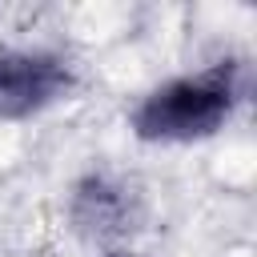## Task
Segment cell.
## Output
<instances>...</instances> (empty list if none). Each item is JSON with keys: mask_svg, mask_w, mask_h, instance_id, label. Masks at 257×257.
Instances as JSON below:
<instances>
[{"mask_svg": "<svg viewBox=\"0 0 257 257\" xmlns=\"http://www.w3.org/2000/svg\"><path fill=\"white\" fill-rule=\"evenodd\" d=\"M241 100V68L233 60L157 84L133 108V133L153 145H193L225 128Z\"/></svg>", "mask_w": 257, "mask_h": 257, "instance_id": "obj_1", "label": "cell"}, {"mask_svg": "<svg viewBox=\"0 0 257 257\" xmlns=\"http://www.w3.org/2000/svg\"><path fill=\"white\" fill-rule=\"evenodd\" d=\"M76 84L72 64L48 48H0V120H28Z\"/></svg>", "mask_w": 257, "mask_h": 257, "instance_id": "obj_2", "label": "cell"}, {"mask_svg": "<svg viewBox=\"0 0 257 257\" xmlns=\"http://www.w3.org/2000/svg\"><path fill=\"white\" fill-rule=\"evenodd\" d=\"M72 217L80 229L108 237V233H124L133 229V193L124 185H116L112 177H88L84 185H76V201H72Z\"/></svg>", "mask_w": 257, "mask_h": 257, "instance_id": "obj_3", "label": "cell"}, {"mask_svg": "<svg viewBox=\"0 0 257 257\" xmlns=\"http://www.w3.org/2000/svg\"><path fill=\"white\" fill-rule=\"evenodd\" d=\"M108 257H133V253H108Z\"/></svg>", "mask_w": 257, "mask_h": 257, "instance_id": "obj_4", "label": "cell"}]
</instances>
